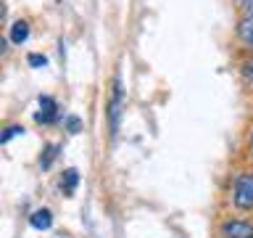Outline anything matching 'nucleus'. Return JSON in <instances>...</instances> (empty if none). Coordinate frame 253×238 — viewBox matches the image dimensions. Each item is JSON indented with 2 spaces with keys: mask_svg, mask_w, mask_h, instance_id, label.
I'll return each instance as SVG.
<instances>
[{
  "mask_svg": "<svg viewBox=\"0 0 253 238\" xmlns=\"http://www.w3.org/2000/svg\"><path fill=\"white\" fill-rule=\"evenodd\" d=\"M243 74L248 77V79H253V63L248 61V63H243Z\"/></svg>",
  "mask_w": 253,
  "mask_h": 238,
  "instance_id": "nucleus-14",
  "label": "nucleus"
},
{
  "mask_svg": "<svg viewBox=\"0 0 253 238\" xmlns=\"http://www.w3.org/2000/svg\"><path fill=\"white\" fill-rule=\"evenodd\" d=\"M240 19L253 21V0H243L240 3Z\"/></svg>",
  "mask_w": 253,
  "mask_h": 238,
  "instance_id": "nucleus-10",
  "label": "nucleus"
},
{
  "mask_svg": "<svg viewBox=\"0 0 253 238\" xmlns=\"http://www.w3.org/2000/svg\"><path fill=\"white\" fill-rule=\"evenodd\" d=\"M77 185H79V172L74 170V167H69V170L63 172V178H61V190L66 196H74Z\"/></svg>",
  "mask_w": 253,
  "mask_h": 238,
  "instance_id": "nucleus-6",
  "label": "nucleus"
},
{
  "mask_svg": "<svg viewBox=\"0 0 253 238\" xmlns=\"http://www.w3.org/2000/svg\"><path fill=\"white\" fill-rule=\"evenodd\" d=\"M119 114H122V82L114 79V93L108 101V122H111V135L119 132Z\"/></svg>",
  "mask_w": 253,
  "mask_h": 238,
  "instance_id": "nucleus-2",
  "label": "nucleus"
},
{
  "mask_svg": "<svg viewBox=\"0 0 253 238\" xmlns=\"http://www.w3.org/2000/svg\"><path fill=\"white\" fill-rule=\"evenodd\" d=\"M55 117H58V106H55L53 98H47V95H40V111H37V122L40 124H50L55 122Z\"/></svg>",
  "mask_w": 253,
  "mask_h": 238,
  "instance_id": "nucleus-4",
  "label": "nucleus"
},
{
  "mask_svg": "<svg viewBox=\"0 0 253 238\" xmlns=\"http://www.w3.org/2000/svg\"><path fill=\"white\" fill-rule=\"evenodd\" d=\"M237 37H240L243 43L253 45V21H248V19H240V24H237Z\"/></svg>",
  "mask_w": 253,
  "mask_h": 238,
  "instance_id": "nucleus-8",
  "label": "nucleus"
},
{
  "mask_svg": "<svg viewBox=\"0 0 253 238\" xmlns=\"http://www.w3.org/2000/svg\"><path fill=\"white\" fill-rule=\"evenodd\" d=\"M221 236L224 238H253V225L245 220H227L221 225Z\"/></svg>",
  "mask_w": 253,
  "mask_h": 238,
  "instance_id": "nucleus-3",
  "label": "nucleus"
},
{
  "mask_svg": "<svg viewBox=\"0 0 253 238\" xmlns=\"http://www.w3.org/2000/svg\"><path fill=\"white\" fill-rule=\"evenodd\" d=\"M11 43H16V45H21V43H27L29 40V24L27 21H16L13 27H11Z\"/></svg>",
  "mask_w": 253,
  "mask_h": 238,
  "instance_id": "nucleus-7",
  "label": "nucleus"
},
{
  "mask_svg": "<svg viewBox=\"0 0 253 238\" xmlns=\"http://www.w3.org/2000/svg\"><path fill=\"white\" fill-rule=\"evenodd\" d=\"M232 201L237 209H253V172H243L235 180Z\"/></svg>",
  "mask_w": 253,
  "mask_h": 238,
  "instance_id": "nucleus-1",
  "label": "nucleus"
},
{
  "mask_svg": "<svg viewBox=\"0 0 253 238\" xmlns=\"http://www.w3.org/2000/svg\"><path fill=\"white\" fill-rule=\"evenodd\" d=\"M16 135H24V127H19V124L8 127V130L3 132V138H0V143H8V140H11V138H16Z\"/></svg>",
  "mask_w": 253,
  "mask_h": 238,
  "instance_id": "nucleus-11",
  "label": "nucleus"
},
{
  "mask_svg": "<svg viewBox=\"0 0 253 238\" xmlns=\"http://www.w3.org/2000/svg\"><path fill=\"white\" fill-rule=\"evenodd\" d=\"M79 127H82V122H79L77 117H66V130L69 132H79Z\"/></svg>",
  "mask_w": 253,
  "mask_h": 238,
  "instance_id": "nucleus-13",
  "label": "nucleus"
},
{
  "mask_svg": "<svg viewBox=\"0 0 253 238\" xmlns=\"http://www.w3.org/2000/svg\"><path fill=\"white\" fill-rule=\"evenodd\" d=\"M251 151H253V132H251Z\"/></svg>",
  "mask_w": 253,
  "mask_h": 238,
  "instance_id": "nucleus-15",
  "label": "nucleus"
},
{
  "mask_svg": "<svg viewBox=\"0 0 253 238\" xmlns=\"http://www.w3.org/2000/svg\"><path fill=\"white\" fill-rule=\"evenodd\" d=\"M58 146H55V143H50V146H47L45 151H42V156H40V167H42V170H47V167H50L53 162H55V156H58Z\"/></svg>",
  "mask_w": 253,
  "mask_h": 238,
  "instance_id": "nucleus-9",
  "label": "nucleus"
},
{
  "mask_svg": "<svg viewBox=\"0 0 253 238\" xmlns=\"http://www.w3.org/2000/svg\"><path fill=\"white\" fill-rule=\"evenodd\" d=\"M27 61H29V66H47V56L42 53H32Z\"/></svg>",
  "mask_w": 253,
  "mask_h": 238,
  "instance_id": "nucleus-12",
  "label": "nucleus"
},
{
  "mask_svg": "<svg viewBox=\"0 0 253 238\" xmlns=\"http://www.w3.org/2000/svg\"><path fill=\"white\" fill-rule=\"evenodd\" d=\"M29 225L35 228V230H47V228L53 225V212H50V209H37V212H32Z\"/></svg>",
  "mask_w": 253,
  "mask_h": 238,
  "instance_id": "nucleus-5",
  "label": "nucleus"
}]
</instances>
